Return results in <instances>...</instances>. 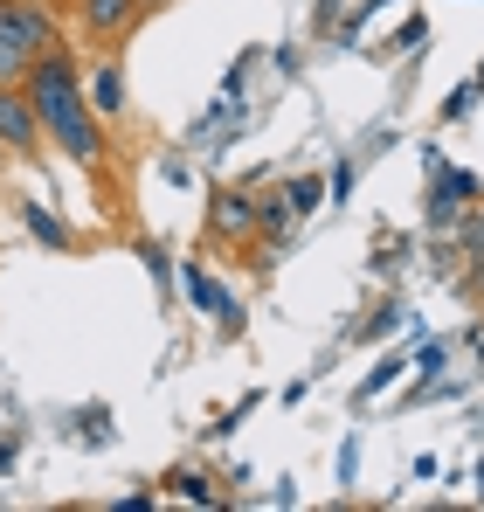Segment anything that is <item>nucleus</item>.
I'll return each instance as SVG.
<instances>
[{
    "label": "nucleus",
    "instance_id": "obj_6",
    "mask_svg": "<svg viewBox=\"0 0 484 512\" xmlns=\"http://www.w3.org/2000/svg\"><path fill=\"white\" fill-rule=\"evenodd\" d=\"M180 277H187V298H194V305H201V312H208V319H215L229 340H236V333H242V298H236V291H222L208 263H187Z\"/></svg>",
    "mask_w": 484,
    "mask_h": 512
},
{
    "label": "nucleus",
    "instance_id": "obj_13",
    "mask_svg": "<svg viewBox=\"0 0 484 512\" xmlns=\"http://www.w3.org/2000/svg\"><path fill=\"white\" fill-rule=\"evenodd\" d=\"M422 42H429V21H422V14H408V21H402V42H395V49H402V56H415Z\"/></svg>",
    "mask_w": 484,
    "mask_h": 512
},
{
    "label": "nucleus",
    "instance_id": "obj_15",
    "mask_svg": "<svg viewBox=\"0 0 484 512\" xmlns=\"http://www.w3.org/2000/svg\"><path fill=\"white\" fill-rule=\"evenodd\" d=\"M388 326H402V305H381V312H374V319H367V326H360V333H367V340H381V333H388Z\"/></svg>",
    "mask_w": 484,
    "mask_h": 512
},
{
    "label": "nucleus",
    "instance_id": "obj_18",
    "mask_svg": "<svg viewBox=\"0 0 484 512\" xmlns=\"http://www.w3.org/2000/svg\"><path fill=\"white\" fill-rule=\"evenodd\" d=\"M160 173H166V180H173V187H187V180H194V173H187V160H173V153H166V160H160Z\"/></svg>",
    "mask_w": 484,
    "mask_h": 512
},
{
    "label": "nucleus",
    "instance_id": "obj_17",
    "mask_svg": "<svg viewBox=\"0 0 484 512\" xmlns=\"http://www.w3.org/2000/svg\"><path fill=\"white\" fill-rule=\"evenodd\" d=\"M464 250H471V256H484V208L471 215V222H464Z\"/></svg>",
    "mask_w": 484,
    "mask_h": 512
},
{
    "label": "nucleus",
    "instance_id": "obj_8",
    "mask_svg": "<svg viewBox=\"0 0 484 512\" xmlns=\"http://www.w3.org/2000/svg\"><path fill=\"white\" fill-rule=\"evenodd\" d=\"M83 97H90L97 118H125V70H118L111 56H97V63L83 70Z\"/></svg>",
    "mask_w": 484,
    "mask_h": 512
},
{
    "label": "nucleus",
    "instance_id": "obj_10",
    "mask_svg": "<svg viewBox=\"0 0 484 512\" xmlns=\"http://www.w3.org/2000/svg\"><path fill=\"white\" fill-rule=\"evenodd\" d=\"M284 187H291V201H298V215H312V208H319L325 194H332V187H325L319 173H298V180H284Z\"/></svg>",
    "mask_w": 484,
    "mask_h": 512
},
{
    "label": "nucleus",
    "instance_id": "obj_11",
    "mask_svg": "<svg viewBox=\"0 0 484 512\" xmlns=\"http://www.w3.org/2000/svg\"><path fill=\"white\" fill-rule=\"evenodd\" d=\"M395 374H408V367H402V353H388V360H381V367H374V374L360 381V402H367V395H381V388H388Z\"/></svg>",
    "mask_w": 484,
    "mask_h": 512
},
{
    "label": "nucleus",
    "instance_id": "obj_3",
    "mask_svg": "<svg viewBox=\"0 0 484 512\" xmlns=\"http://www.w3.org/2000/svg\"><path fill=\"white\" fill-rule=\"evenodd\" d=\"M42 146H49V132H42L28 90L0 84V153H7V160H42Z\"/></svg>",
    "mask_w": 484,
    "mask_h": 512
},
{
    "label": "nucleus",
    "instance_id": "obj_23",
    "mask_svg": "<svg viewBox=\"0 0 484 512\" xmlns=\"http://www.w3.org/2000/svg\"><path fill=\"white\" fill-rule=\"evenodd\" d=\"M0 160H7V153H0Z\"/></svg>",
    "mask_w": 484,
    "mask_h": 512
},
{
    "label": "nucleus",
    "instance_id": "obj_4",
    "mask_svg": "<svg viewBox=\"0 0 484 512\" xmlns=\"http://www.w3.org/2000/svg\"><path fill=\"white\" fill-rule=\"evenodd\" d=\"M478 201V180L464 167H436L429 173V229H457Z\"/></svg>",
    "mask_w": 484,
    "mask_h": 512
},
{
    "label": "nucleus",
    "instance_id": "obj_19",
    "mask_svg": "<svg viewBox=\"0 0 484 512\" xmlns=\"http://www.w3.org/2000/svg\"><path fill=\"white\" fill-rule=\"evenodd\" d=\"M14 457H21V443H14V436H0V471H14Z\"/></svg>",
    "mask_w": 484,
    "mask_h": 512
},
{
    "label": "nucleus",
    "instance_id": "obj_16",
    "mask_svg": "<svg viewBox=\"0 0 484 512\" xmlns=\"http://www.w3.org/2000/svg\"><path fill=\"white\" fill-rule=\"evenodd\" d=\"M325 187H332V201H346L353 194V160H339V167L325 173Z\"/></svg>",
    "mask_w": 484,
    "mask_h": 512
},
{
    "label": "nucleus",
    "instance_id": "obj_22",
    "mask_svg": "<svg viewBox=\"0 0 484 512\" xmlns=\"http://www.w3.org/2000/svg\"><path fill=\"white\" fill-rule=\"evenodd\" d=\"M478 499H484V471H478Z\"/></svg>",
    "mask_w": 484,
    "mask_h": 512
},
{
    "label": "nucleus",
    "instance_id": "obj_7",
    "mask_svg": "<svg viewBox=\"0 0 484 512\" xmlns=\"http://www.w3.org/2000/svg\"><path fill=\"white\" fill-rule=\"evenodd\" d=\"M139 14H146V0H77V21L90 42H118Z\"/></svg>",
    "mask_w": 484,
    "mask_h": 512
},
{
    "label": "nucleus",
    "instance_id": "obj_21",
    "mask_svg": "<svg viewBox=\"0 0 484 512\" xmlns=\"http://www.w3.org/2000/svg\"><path fill=\"white\" fill-rule=\"evenodd\" d=\"M153 7H166V0H146V14H153Z\"/></svg>",
    "mask_w": 484,
    "mask_h": 512
},
{
    "label": "nucleus",
    "instance_id": "obj_9",
    "mask_svg": "<svg viewBox=\"0 0 484 512\" xmlns=\"http://www.w3.org/2000/svg\"><path fill=\"white\" fill-rule=\"evenodd\" d=\"M14 215H21V229H28V236H35V243H42V250H77V236H70V222H63V215H49V208H42V201H14Z\"/></svg>",
    "mask_w": 484,
    "mask_h": 512
},
{
    "label": "nucleus",
    "instance_id": "obj_1",
    "mask_svg": "<svg viewBox=\"0 0 484 512\" xmlns=\"http://www.w3.org/2000/svg\"><path fill=\"white\" fill-rule=\"evenodd\" d=\"M28 104H35V118H42V132H49V146L83 173H104L111 160V146H104V118L90 111V97H83V70L70 63V49H49V56H35V70H28Z\"/></svg>",
    "mask_w": 484,
    "mask_h": 512
},
{
    "label": "nucleus",
    "instance_id": "obj_20",
    "mask_svg": "<svg viewBox=\"0 0 484 512\" xmlns=\"http://www.w3.org/2000/svg\"><path fill=\"white\" fill-rule=\"evenodd\" d=\"M471 263H478V270H471V291L484 298V256H471Z\"/></svg>",
    "mask_w": 484,
    "mask_h": 512
},
{
    "label": "nucleus",
    "instance_id": "obj_14",
    "mask_svg": "<svg viewBox=\"0 0 484 512\" xmlns=\"http://www.w3.org/2000/svg\"><path fill=\"white\" fill-rule=\"evenodd\" d=\"M478 90H484V84H464V90H457V97L443 104V125H450V118H471V104H478Z\"/></svg>",
    "mask_w": 484,
    "mask_h": 512
},
{
    "label": "nucleus",
    "instance_id": "obj_5",
    "mask_svg": "<svg viewBox=\"0 0 484 512\" xmlns=\"http://www.w3.org/2000/svg\"><path fill=\"white\" fill-rule=\"evenodd\" d=\"M208 236H215V243H249V236H256V194L215 187V194H208Z\"/></svg>",
    "mask_w": 484,
    "mask_h": 512
},
{
    "label": "nucleus",
    "instance_id": "obj_2",
    "mask_svg": "<svg viewBox=\"0 0 484 512\" xmlns=\"http://www.w3.org/2000/svg\"><path fill=\"white\" fill-rule=\"evenodd\" d=\"M63 49V21L42 0H0V84H28L35 56Z\"/></svg>",
    "mask_w": 484,
    "mask_h": 512
},
{
    "label": "nucleus",
    "instance_id": "obj_12",
    "mask_svg": "<svg viewBox=\"0 0 484 512\" xmlns=\"http://www.w3.org/2000/svg\"><path fill=\"white\" fill-rule=\"evenodd\" d=\"M180 499H194V506H215V492H208V478H194V471H180V478H166Z\"/></svg>",
    "mask_w": 484,
    "mask_h": 512
}]
</instances>
